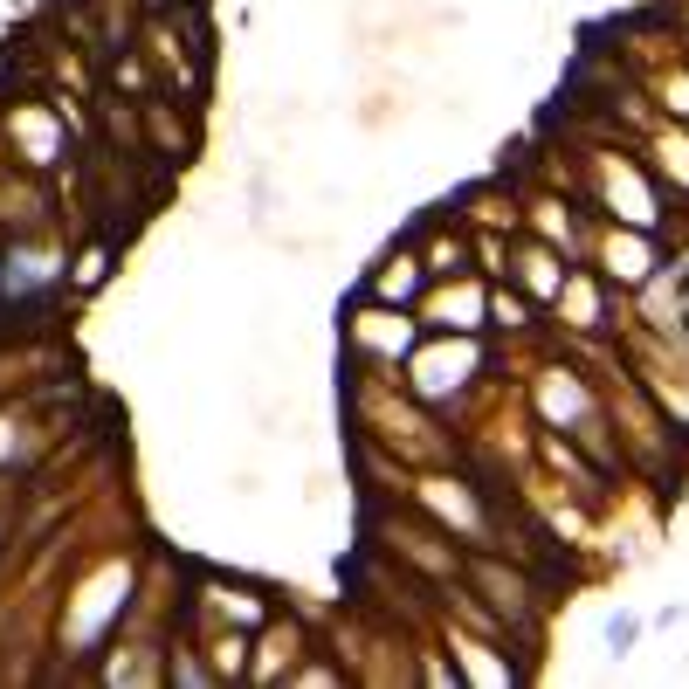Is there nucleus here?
Returning <instances> with one entry per match:
<instances>
[{"label": "nucleus", "instance_id": "obj_1", "mask_svg": "<svg viewBox=\"0 0 689 689\" xmlns=\"http://www.w3.org/2000/svg\"><path fill=\"white\" fill-rule=\"evenodd\" d=\"M634 641H641V621H634V614H614V621H607V648H614V655H627Z\"/></svg>", "mask_w": 689, "mask_h": 689}]
</instances>
